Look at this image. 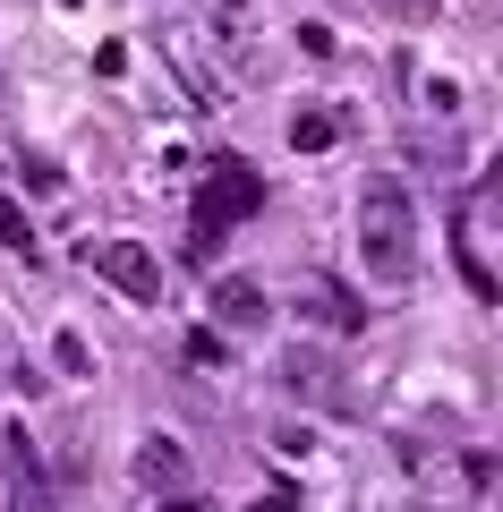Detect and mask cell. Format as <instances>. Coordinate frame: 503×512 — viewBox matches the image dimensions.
I'll use <instances>...</instances> for the list:
<instances>
[{
    "mask_svg": "<svg viewBox=\"0 0 503 512\" xmlns=\"http://www.w3.org/2000/svg\"><path fill=\"white\" fill-rule=\"evenodd\" d=\"M359 265L384 291H401V282L418 274V214H410V188L401 180H367V197H359Z\"/></svg>",
    "mask_w": 503,
    "mask_h": 512,
    "instance_id": "6da1fadb",
    "label": "cell"
},
{
    "mask_svg": "<svg viewBox=\"0 0 503 512\" xmlns=\"http://www.w3.org/2000/svg\"><path fill=\"white\" fill-rule=\"evenodd\" d=\"M265 205V180H256L239 154H222L214 171H205V188H197V222H188V256H214L222 248V231H231L239 214H256Z\"/></svg>",
    "mask_w": 503,
    "mask_h": 512,
    "instance_id": "7a4b0ae2",
    "label": "cell"
},
{
    "mask_svg": "<svg viewBox=\"0 0 503 512\" xmlns=\"http://www.w3.org/2000/svg\"><path fill=\"white\" fill-rule=\"evenodd\" d=\"M282 393H290V402H307V410H333V419L359 410L350 367L333 359V350H316V342H290V350H282Z\"/></svg>",
    "mask_w": 503,
    "mask_h": 512,
    "instance_id": "3957f363",
    "label": "cell"
},
{
    "mask_svg": "<svg viewBox=\"0 0 503 512\" xmlns=\"http://www.w3.org/2000/svg\"><path fill=\"white\" fill-rule=\"evenodd\" d=\"M86 274H103L111 291L137 299V308L162 299V256L145 248V239H86Z\"/></svg>",
    "mask_w": 503,
    "mask_h": 512,
    "instance_id": "277c9868",
    "label": "cell"
},
{
    "mask_svg": "<svg viewBox=\"0 0 503 512\" xmlns=\"http://www.w3.org/2000/svg\"><path fill=\"white\" fill-rule=\"evenodd\" d=\"M265 316H273V308H265V291H256L248 274H222V282H214V325H222V333H256Z\"/></svg>",
    "mask_w": 503,
    "mask_h": 512,
    "instance_id": "5b68a950",
    "label": "cell"
},
{
    "mask_svg": "<svg viewBox=\"0 0 503 512\" xmlns=\"http://www.w3.org/2000/svg\"><path fill=\"white\" fill-rule=\"evenodd\" d=\"M137 478H145V487H188V453H180L171 436H154V444L137 453Z\"/></svg>",
    "mask_w": 503,
    "mask_h": 512,
    "instance_id": "8992f818",
    "label": "cell"
},
{
    "mask_svg": "<svg viewBox=\"0 0 503 512\" xmlns=\"http://www.w3.org/2000/svg\"><path fill=\"white\" fill-rule=\"evenodd\" d=\"M333 137H342V120H333V111H290V146H299V154H324Z\"/></svg>",
    "mask_w": 503,
    "mask_h": 512,
    "instance_id": "52a82bcc",
    "label": "cell"
},
{
    "mask_svg": "<svg viewBox=\"0 0 503 512\" xmlns=\"http://www.w3.org/2000/svg\"><path fill=\"white\" fill-rule=\"evenodd\" d=\"M52 359H60V376H94V350H86V333H52Z\"/></svg>",
    "mask_w": 503,
    "mask_h": 512,
    "instance_id": "ba28073f",
    "label": "cell"
},
{
    "mask_svg": "<svg viewBox=\"0 0 503 512\" xmlns=\"http://www.w3.org/2000/svg\"><path fill=\"white\" fill-rule=\"evenodd\" d=\"M307 299H316V308L333 316V325H342V333H350V325H367V308H350V299L333 291V282H316V291H307Z\"/></svg>",
    "mask_w": 503,
    "mask_h": 512,
    "instance_id": "9c48e42d",
    "label": "cell"
},
{
    "mask_svg": "<svg viewBox=\"0 0 503 512\" xmlns=\"http://www.w3.org/2000/svg\"><path fill=\"white\" fill-rule=\"evenodd\" d=\"M0 248H18V256H35V231H26V214L9 197H0Z\"/></svg>",
    "mask_w": 503,
    "mask_h": 512,
    "instance_id": "30bf717a",
    "label": "cell"
},
{
    "mask_svg": "<svg viewBox=\"0 0 503 512\" xmlns=\"http://www.w3.org/2000/svg\"><path fill=\"white\" fill-rule=\"evenodd\" d=\"M384 9H393V18H427L435 0H384Z\"/></svg>",
    "mask_w": 503,
    "mask_h": 512,
    "instance_id": "8fae6325",
    "label": "cell"
},
{
    "mask_svg": "<svg viewBox=\"0 0 503 512\" xmlns=\"http://www.w3.org/2000/svg\"><path fill=\"white\" fill-rule=\"evenodd\" d=\"M171 512H205V504H171Z\"/></svg>",
    "mask_w": 503,
    "mask_h": 512,
    "instance_id": "7c38bea8",
    "label": "cell"
}]
</instances>
